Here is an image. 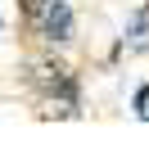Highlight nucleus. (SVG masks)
Instances as JSON below:
<instances>
[{"label": "nucleus", "instance_id": "1", "mask_svg": "<svg viewBox=\"0 0 149 149\" xmlns=\"http://www.w3.org/2000/svg\"><path fill=\"white\" fill-rule=\"evenodd\" d=\"M41 36L45 41H68L72 36V5L68 0H45V9H41Z\"/></svg>", "mask_w": 149, "mask_h": 149}, {"label": "nucleus", "instance_id": "2", "mask_svg": "<svg viewBox=\"0 0 149 149\" xmlns=\"http://www.w3.org/2000/svg\"><path fill=\"white\" fill-rule=\"evenodd\" d=\"M72 81V77H68V68L59 63V59H36V63H32V86H36V91H59V86H68Z\"/></svg>", "mask_w": 149, "mask_h": 149}, {"label": "nucleus", "instance_id": "3", "mask_svg": "<svg viewBox=\"0 0 149 149\" xmlns=\"http://www.w3.org/2000/svg\"><path fill=\"white\" fill-rule=\"evenodd\" d=\"M127 45L131 50H149V9H140L136 18L127 23Z\"/></svg>", "mask_w": 149, "mask_h": 149}, {"label": "nucleus", "instance_id": "4", "mask_svg": "<svg viewBox=\"0 0 149 149\" xmlns=\"http://www.w3.org/2000/svg\"><path fill=\"white\" fill-rule=\"evenodd\" d=\"M18 5H23L27 18H41V9H45V0H18Z\"/></svg>", "mask_w": 149, "mask_h": 149}]
</instances>
